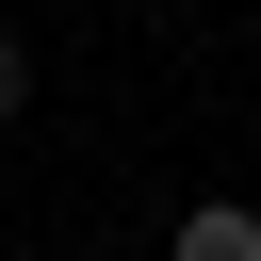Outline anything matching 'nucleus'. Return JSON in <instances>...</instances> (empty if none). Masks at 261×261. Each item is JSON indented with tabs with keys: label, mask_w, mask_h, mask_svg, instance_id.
Masks as SVG:
<instances>
[{
	"label": "nucleus",
	"mask_w": 261,
	"mask_h": 261,
	"mask_svg": "<svg viewBox=\"0 0 261 261\" xmlns=\"http://www.w3.org/2000/svg\"><path fill=\"white\" fill-rule=\"evenodd\" d=\"M163 261H261V212H245V196H196V212H179V245H163Z\"/></svg>",
	"instance_id": "obj_1"
},
{
	"label": "nucleus",
	"mask_w": 261,
	"mask_h": 261,
	"mask_svg": "<svg viewBox=\"0 0 261 261\" xmlns=\"http://www.w3.org/2000/svg\"><path fill=\"white\" fill-rule=\"evenodd\" d=\"M16 98H33V49H16V33H0V114H16Z\"/></svg>",
	"instance_id": "obj_2"
}]
</instances>
